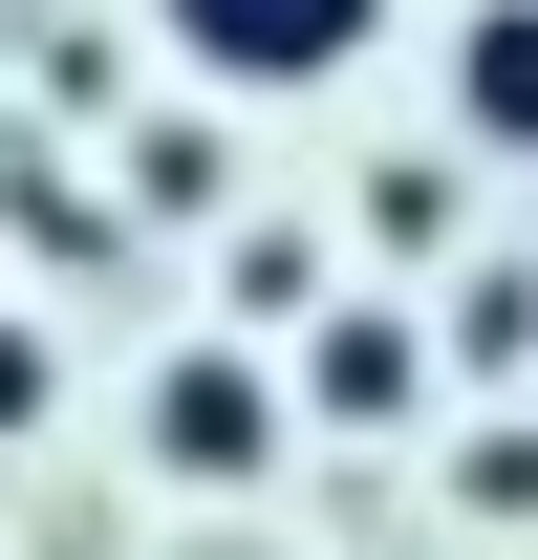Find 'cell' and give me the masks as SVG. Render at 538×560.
<instances>
[{
	"instance_id": "1",
	"label": "cell",
	"mask_w": 538,
	"mask_h": 560,
	"mask_svg": "<svg viewBox=\"0 0 538 560\" xmlns=\"http://www.w3.org/2000/svg\"><path fill=\"white\" fill-rule=\"evenodd\" d=\"M151 22H173L215 86H324V66H366L388 0H151Z\"/></svg>"
},
{
	"instance_id": "2",
	"label": "cell",
	"mask_w": 538,
	"mask_h": 560,
	"mask_svg": "<svg viewBox=\"0 0 538 560\" xmlns=\"http://www.w3.org/2000/svg\"><path fill=\"white\" fill-rule=\"evenodd\" d=\"M259 453H280V388L237 346H173V366H151V475H259Z\"/></svg>"
},
{
	"instance_id": "3",
	"label": "cell",
	"mask_w": 538,
	"mask_h": 560,
	"mask_svg": "<svg viewBox=\"0 0 538 560\" xmlns=\"http://www.w3.org/2000/svg\"><path fill=\"white\" fill-rule=\"evenodd\" d=\"M453 130H473V151H538V0H473V44H453Z\"/></svg>"
},
{
	"instance_id": "4",
	"label": "cell",
	"mask_w": 538,
	"mask_h": 560,
	"mask_svg": "<svg viewBox=\"0 0 538 560\" xmlns=\"http://www.w3.org/2000/svg\"><path fill=\"white\" fill-rule=\"evenodd\" d=\"M302 388H324L344 431H366V410H409V324H324V346H302Z\"/></svg>"
},
{
	"instance_id": "5",
	"label": "cell",
	"mask_w": 538,
	"mask_h": 560,
	"mask_svg": "<svg viewBox=\"0 0 538 560\" xmlns=\"http://www.w3.org/2000/svg\"><path fill=\"white\" fill-rule=\"evenodd\" d=\"M22 410H44V346H22V324H0V431H22Z\"/></svg>"
}]
</instances>
